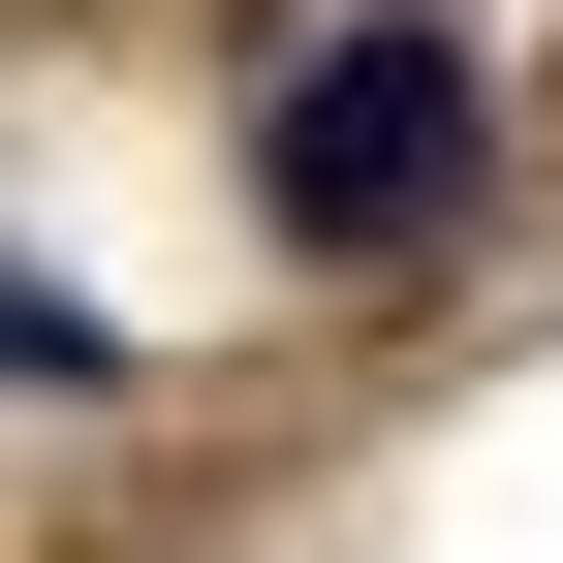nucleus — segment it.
Returning a JSON list of instances; mask_svg holds the SVG:
<instances>
[{
  "instance_id": "nucleus-1",
  "label": "nucleus",
  "mask_w": 563,
  "mask_h": 563,
  "mask_svg": "<svg viewBox=\"0 0 563 563\" xmlns=\"http://www.w3.org/2000/svg\"><path fill=\"white\" fill-rule=\"evenodd\" d=\"M470 188H501V63H470L439 0H344V32L251 95V220L313 251V282H407Z\"/></svg>"
},
{
  "instance_id": "nucleus-2",
  "label": "nucleus",
  "mask_w": 563,
  "mask_h": 563,
  "mask_svg": "<svg viewBox=\"0 0 563 563\" xmlns=\"http://www.w3.org/2000/svg\"><path fill=\"white\" fill-rule=\"evenodd\" d=\"M0 376H95V313H63V282H0Z\"/></svg>"
}]
</instances>
